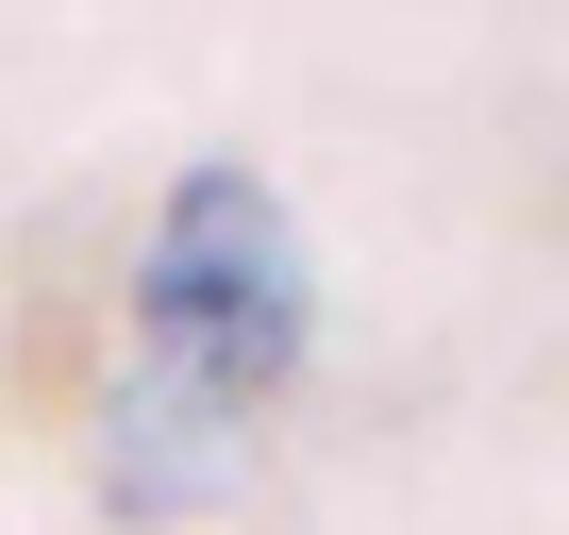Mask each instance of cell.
I'll return each mask as SVG.
<instances>
[{
	"label": "cell",
	"mask_w": 569,
	"mask_h": 535,
	"mask_svg": "<svg viewBox=\"0 0 569 535\" xmlns=\"http://www.w3.org/2000/svg\"><path fill=\"white\" fill-rule=\"evenodd\" d=\"M302 335H319V285H302L284 201L234 151H201L134 234V352L101 402V485L168 518L218 468H251V418L302 385Z\"/></svg>",
	"instance_id": "obj_1"
}]
</instances>
